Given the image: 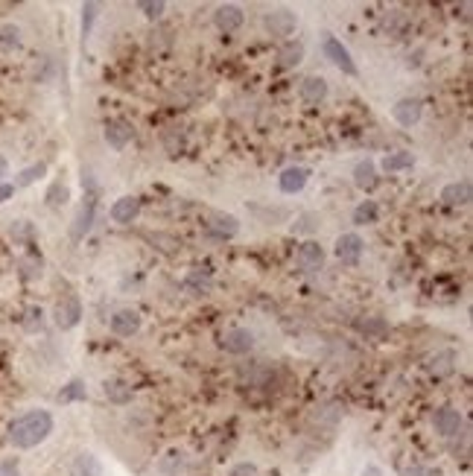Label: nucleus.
I'll use <instances>...</instances> for the list:
<instances>
[{
	"instance_id": "f257e3e1",
	"label": "nucleus",
	"mask_w": 473,
	"mask_h": 476,
	"mask_svg": "<svg viewBox=\"0 0 473 476\" xmlns=\"http://www.w3.org/2000/svg\"><path fill=\"white\" fill-rule=\"evenodd\" d=\"M53 432V415L47 409H29L9 424V441L18 450H33Z\"/></svg>"
},
{
	"instance_id": "f03ea898",
	"label": "nucleus",
	"mask_w": 473,
	"mask_h": 476,
	"mask_svg": "<svg viewBox=\"0 0 473 476\" xmlns=\"http://www.w3.org/2000/svg\"><path fill=\"white\" fill-rule=\"evenodd\" d=\"M82 319V301L76 295H65V298H59L56 307H53V322L59 330H71L76 328Z\"/></svg>"
},
{
	"instance_id": "7ed1b4c3",
	"label": "nucleus",
	"mask_w": 473,
	"mask_h": 476,
	"mask_svg": "<svg viewBox=\"0 0 473 476\" xmlns=\"http://www.w3.org/2000/svg\"><path fill=\"white\" fill-rule=\"evenodd\" d=\"M322 50H325V56L333 61V65H336L342 74L357 76V65H354V59H351L348 47H345V44H342L336 36H327V39H325V44H322Z\"/></svg>"
},
{
	"instance_id": "20e7f679",
	"label": "nucleus",
	"mask_w": 473,
	"mask_h": 476,
	"mask_svg": "<svg viewBox=\"0 0 473 476\" xmlns=\"http://www.w3.org/2000/svg\"><path fill=\"white\" fill-rule=\"evenodd\" d=\"M219 345H223L228 354L243 357V354H248L251 348H255V333H251L248 328H228L223 333V339H219Z\"/></svg>"
},
{
	"instance_id": "39448f33",
	"label": "nucleus",
	"mask_w": 473,
	"mask_h": 476,
	"mask_svg": "<svg viewBox=\"0 0 473 476\" xmlns=\"http://www.w3.org/2000/svg\"><path fill=\"white\" fill-rule=\"evenodd\" d=\"M295 24H298V18H295V12H290V9H275V12H269V15L263 18L266 33L275 36V39H287V36H293Z\"/></svg>"
},
{
	"instance_id": "423d86ee",
	"label": "nucleus",
	"mask_w": 473,
	"mask_h": 476,
	"mask_svg": "<svg viewBox=\"0 0 473 476\" xmlns=\"http://www.w3.org/2000/svg\"><path fill=\"white\" fill-rule=\"evenodd\" d=\"M108 328H111V333H114V336L129 339V336H135V333L141 330V313H138V310H132V307H123V310H117V313L111 315Z\"/></svg>"
},
{
	"instance_id": "0eeeda50",
	"label": "nucleus",
	"mask_w": 473,
	"mask_h": 476,
	"mask_svg": "<svg viewBox=\"0 0 473 476\" xmlns=\"http://www.w3.org/2000/svg\"><path fill=\"white\" fill-rule=\"evenodd\" d=\"M432 427L438 435H444V438H453L462 432L464 427V418H462V412L453 409V406H444V409H438L435 412V418H432Z\"/></svg>"
},
{
	"instance_id": "6e6552de",
	"label": "nucleus",
	"mask_w": 473,
	"mask_h": 476,
	"mask_svg": "<svg viewBox=\"0 0 473 476\" xmlns=\"http://www.w3.org/2000/svg\"><path fill=\"white\" fill-rule=\"evenodd\" d=\"M421 114H424V103L418 97H403L392 108V117L403 126V129H412V126L421 120Z\"/></svg>"
},
{
	"instance_id": "1a4fd4ad",
	"label": "nucleus",
	"mask_w": 473,
	"mask_h": 476,
	"mask_svg": "<svg viewBox=\"0 0 473 476\" xmlns=\"http://www.w3.org/2000/svg\"><path fill=\"white\" fill-rule=\"evenodd\" d=\"M307 181H310V170L307 167H287L280 176H278V187H280V193H287V196H293V193H301V190L307 187Z\"/></svg>"
},
{
	"instance_id": "9d476101",
	"label": "nucleus",
	"mask_w": 473,
	"mask_h": 476,
	"mask_svg": "<svg viewBox=\"0 0 473 476\" xmlns=\"http://www.w3.org/2000/svg\"><path fill=\"white\" fill-rule=\"evenodd\" d=\"M103 135H106V143L111 146V149H126L129 146V141H132V126L126 123V120H120V117H114V120H108L106 123V129H103Z\"/></svg>"
},
{
	"instance_id": "9b49d317",
	"label": "nucleus",
	"mask_w": 473,
	"mask_h": 476,
	"mask_svg": "<svg viewBox=\"0 0 473 476\" xmlns=\"http://www.w3.org/2000/svg\"><path fill=\"white\" fill-rule=\"evenodd\" d=\"M362 248H365V243H362V237L360 234H342L339 240H336V258L342 260V263H357L360 258H362Z\"/></svg>"
},
{
	"instance_id": "f8f14e48",
	"label": "nucleus",
	"mask_w": 473,
	"mask_h": 476,
	"mask_svg": "<svg viewBox=\"0 0 473 476\" xmlns=\"http://www.w3.org/2000/svg\"><path fill=\"white\" fill-rule=\"evenodd\" d=\"M243 21H245V15L237 4H223L213 12V24H216V29H223V33H234V29L243 26Z\"/></svg>"
},
{
	"instance_id": "ddd939ff",
	"label": "nucleus",
	"mask_w": 473,
	"mask_h": 476,
	"mask_svg": "<svg viewBox=\"0 0 473 476\" xmlns=\"http://www.w3.org/2000/svg\"><path fill=\"white\" fill-rule=\"evenodd\" d=\"M141 213V199L138 196H120L114 205H111V219L117 226H129L132 219H138Z\"/></svg>"
},
{
	"instance_id": "4468645a",
	"label": "nucleus",
	"mask_w": 473,
	"mask_h": 476,
	"mask_svg": "<svg viewBox=\"0 0 473 476\" xmlns=\"http://www.w3.org/2000/svg\"><path fill=\"white\" fill-rule=\"evenodd\" d=\"M298 93H301V100H304V103L319 106V103L327 100V79H322V76H307V79L301 82Z\"/></svg>"
},
{
	"instance_id": "2eb2a0df",
	"label": "nucleus",
	"mask_w": 473,
	"mask_h": 476,
	"mask_svg": "<svg viewBox=\"0 0 473 476\" xmlns=\"http://www.w3.org/2000/svg\"><path fill=\"white\" fill-rule=\"evenodd\" d=\"M298 266L304 269V272H315V269H322V263H325V248L319 245V243H312V240H307L301 248H298Z\"/></svg>"
},
{
	"instance_id": "dca6fc26",
	"label": "nucleus",
	"mask_w": 473,
	"mask_h": 476,
	"mask_svg": "<svg viewBox=\"0 0 473 476\" xmlns=\"http://www.w3.org/2000/svg\"><path fill=\"white\" fill-rule=\"evenodd\" d=\"M93 213H97V205H93V199H85V202L79 205L76 216H73V226H71V237H73V240H82V237L91 231Z\"/></svg>"
},
{
	"instance_id": "f3484780",
	"label": "nucleus",
	"mask_w": 473,
	"mask_h": 476,
	"mask_svg": "<svg viewBox=\"0 0 473 476\" xmlns=\"http://www.w3.org/2000/svg\"><path fill=\"white\" fill-rule=\"evenodd\" d=\"M427 371H429L432 377H450V374L456 371V351L444 348V351L427 357Z\"/></svg>"
},
{
	"instance_id": "a211bd4d",
	"label": "nucleus",
	"mask_w": 473,
	"mask_h": 476,
	"mask_svg": "<svg viewBox=\"0 0 473 476\" xmlns=\"http://www.w3.org/2000/svg\"><path fill=\"white\" fill-rule=\"evenodd\" d=\"M71 476H103V462L93 456V453L82 450L71 462Z\"/></svg>"
},
{
	"instance_id": "6ab92c4d",
	"label": "nucleus",
	"mask_w": 473,
	"mask_h": 476,
	"mask_svg": "<svg viewBox=\"0 0 473 476\" xmlns=\"http://www.w3.org/2000/svg\"><path fill=\"white\" fill-rule=\"evenodd\" d=\"M441 202L456 208L470 202V181H450L447 187H441Z\"/></svg>"
},
{
	"instance_id": "aec40b11",
	"label": "nucleus",
	"mask_w": 473,
	"mask_h": 476,
	"mask_svg": "<svg viewBox=\"0 0 473 476\" xmlns=\"http://www.w3.org/2000/svg\"><path fill=\"white\" fill-rule=\"evenodd\" d=\"M103 392H106V397L111 403H129L132 400V386L126 383V380H120V377H108L103 383Z\"/></svg>"
},
{
	"instance_id": "412c9836",
	"label": "nucleus",
	"mask_w": 473,
	"mask_h": 476,
	"mask_svg": "<svg viewBox=\"0 0 473 476\" xmlns=\"http://www.w3.org/2000/svg\"><path fill=\"white\" fill-rule=\"evenodd\" d=\"M210 228L219 237H237L240 234V222H237L234 213H213L210 216Z\"/></svg>"
},
{
	"instance_id": "4be33fe9",
	"label": "nucleus",
	"mask_w": 473,
	"mask_h": 476,
	"mask_svg": "<svg viewBox=\"0 0 473 476\" xmlns=\"http://www.w3.org/2000/svg\"><path fill=\"white\" fill-rule=\"evenodd\" d=\"M301 59H304V44L301 41H287L280 47V53H278V65L290 71V68L301 65Z\"/></svg>"
},
{
	"instance_id": "5701e85b",
	"label": "nucleus",
	"mask_w": 473,
	"mask_h": 476,
	"mask_svg": "<svg viewBox=\"0 0 473 476\" xmlns=\"http://www.w3.org/2000/svg\"><path fill=\"white\" fill-rule=\"evenodd\" d=\"M354 184L360 187V190H374V184H377V167H374V161H360L357 167H354Z\"/></svg>"
},
{
	"instance_id": "b1692460",
	"label": "nucleus",
	"mask_w": 473,
	"mask_h": 476,
	"mask_svg": "<svg viewBox=\"0 0 473 476\" xmlns=\"http://www.w3.org/2000/svg\"><path fill=\"white\" fill-rule=\"evenodd\" d=\"M380 167L386 173H400V170L415 167V158H412V152H389L383 161H380Z\"/></svg>"
},
{
	"instance_id": "393cba45",
	"label": "nucleus",
	"mask_w": 473,
	"mask_h": 476,
	"mask_svg": "<svg viewBox=\"0 0 473 476\" xmlns=\"http://www.w3.org/2000/svg\"><path fill=\"white\" fill-rule=\"evenodd\" d=\"M377 216H380V208H377V202H371V199H365V202H360L354 208V222H357V226H374Z\"/></svg>"
},
{
	"instance_id": "a878e982",
	"label": "nucleus",
	"mask_w": 473,
	"mask_h": 476,
	"mask_svg": "<svg viewBox=\"0 0 473 476\" xmlns=\"http://www.w3.org/2000/svg\"><path fill=\"white\" fill-rule=\"evenodd\" d=\"M88 397V389L82 380H71V383L59 392V403H73V400H85Z\"/></svg>"
},
{
	"instance_id": "bb28decb",
	"label": "nucleus",
	"mask_w": 473,
	"mask_h": 476,
	"mask_svg": "<svg viewBox=\"0 0 473 476\" xmlns=\"http://www.w3.org/2000/svg\"><path fill=\"white\" fill-rule=\"evenodd\" d=\"M240 377L245 380V383H251V386H266L269 380H272V374H269V368H263V365H251V368H243L240 371Z\"/></svg>"
},
{
	"instance_id": "cd10ccee",
	"label": "nucleus",
	"mask_w": 473,
	"mask_h": 476,
	"mask_svg": "<svg viewBox=\"0 0 473 476\" xmlns=\"http://www.w3.org/2000/svg\"><path fill=\"white\" fill-rule=\"evenodd\" d=\"M184 287H187V290H193V293H202V295H205V293L210 290V275H208V272H202V269H193L190 275L184 278Z\"/></svg>"
},
{
	"instance_id": "c85d7f7f",
	"label": "nucleus",
	"mask_w": 473,
	"mask_h": 476,
	"mask_svg": "<svg viewBox=\"0 0 473 476\" xmlns=\"http://www.w3.org/2000/svg\"><path fill=\"white\" fill-rule=\"evenodd\" d=\"M44 173H47V164H44V161H39V164H33V167H26V170H21V173H18L15 187H29V184H36Z\"/></svg>"
},
{
	"instance_id": "c756f323",
	"label": "nucleus",
	"mask_w": 473,
	"mask_h": 476,
	"mask_svg": "<svg viewBox=\"0 0 473 476\" xmlns=\"http://www.w3.org/2000/svg\"><path fill=\"white\" fill-rule=\"evenodd\" d=\"M21 29L15 24H0V47H18Z\"/></svg>"
},
{
	"instance_id": "7c9ffc66",
	"label": "nucleus",
	"mask_w": 473,
	"mask_h": 476,
	"mask_svg": "<svg viewBox=\"0 0 473 476\" xmlns=\"http://www.w3.org/2000/svg\"><path fill=\"white\" fill-rule=\"evenodd\" d=\"M315 421H327V424H336L342 418V409L336 403H325V406H315Z\"/></svg>"
},
{
	"instance_id": "2f4dec72",
	"label": "nucleus",
	"mask_w": 473,
	"mask_h": 476,
	"mask_svg": "<svg viewBox=\"0 0 473 476\" xmlns=\"http://www.w3.org/2000/svg\"><path fill=\"white\" fill-rule=\"evenodd\" d=\"M357 328L365 336H383V333H389V325L383 319H365V322H357Z\"/></svg>"
},
{
	"instance_id": "473e14b6",
	"label": "nucleus",
	"mask_w": 473,
	"mask_h": 476,
	"mask_svg": "<svg viewBox=\"0 0 473 476\" xmlns=\"http://www.w3.org/2000/svg\"><path fill=\"white\" fill-rule=\"evenodd\" d=\"M65 202H68V187L61 184V181H56V184L50 187V193H47V205H50V208H61Z\"/></svg>"
},
{
	"instance_id": "72a5a7b5",
	"label": "nucleus",
	"mask_w": 473,
	"mask_h": 476,
	"mask_svg": "<svg viewBox=\"0 0 473 476\" xmlns=\"http://www.w3.org/2000/svg\"><path fill=\"white\" fill-rule=\"evenodd\" d=\"M41 322H44L41 307H29L26 310V319H24V328L26 330H41Z\"/></svg>"
},
{
	"instance_id": "f704fd0d",
	"label": "nucleus",
	"mask_w": 473,
	"mask_h": 476,
	"mask_svg": "<svg viewBox=\"0 0 473 476\" xmlns=\"http://www.w3.org/2000/svg\"><path fill=\"white\" fill-rule=\"evenodd\" d=\"M93 18H97V4H85V6H82V36H85V39L91 36Z\"/></svg>"
},
{
	"instance_id": "c9c22d12",
	"label": "nucleus",
	"mask_w": 473,
	"mask_h": 476,
	"mask_svg": "<svg viewBox=\"0 0 473 476\" xmlns=\"http://www.w3.org/2000/svg\"><path fill=\"white\" fill-rule=\"evenodd\" d=\"M231 476H260L258 465H251V462H240L231 467Z\"/></svg>"
},
{
	"instance_id": "e433bc0d",
	"label": "nucleus",
	"mask_w": 473,
	"mask_h": 476,
	"mask_svg": "<svg viewBox=\"0 0 473 476\" xmlns=\"http://www.w3.org/2000/svg\"><path fill=\"white\" fill-rule=\"evenodd\" d=\"M0 476H21L18 459H0Z\"/></svg>"
},
{
	"instance_id": "4c0bfd02",
	"label": "nucleus",
	"mask_w": 473,
	"mask_h": 476,
	"mask_svg": "<svg viewBox=\"0 0 473 476\" xmlns=\"http://www.w3.org/2000/svg\"><path fill=\"white\" fill-rule=\"evenodd\" d=\"M141 9H143L146 18H161L164 9H167V4H161V0H158V4H141Z\"/></svg>"
},
{
	"instance_id": "58836bf2",
	"label": "nucleus",
	"mask_w": 473,
	"mask_h": 476,
	"mask_svg": "<svg viewBox=\"0 0 473 476\" xmlns=\"http://www.w3.org/2000/svg\"><path fill=\"white\" fill-rule=\"evenodd\" d=\"M400 476H435V470H432V467H421V465H415V467H403Z\"/></svg>"
},
{
	"instance_id": "ea45409f",
	"label": "nucleus",
	"mask_w": 473,
	"mask_h": 476,
	"mask_svg": "<svg viewBox=\"0 0 473 476\" xmlns=\"http://www.w3.org/2000/svg\"><path fill=\"white\" fill-rule=\"evenodd\" d=\"M12 237H33V226H29L26 219H21L18 226L12 228Z\"/></svg>"
},
{
	"instance_id": "a19ab883",
	"label": "nucleus",
	"mask_w": 473,
	"mask_h": 476,
	"mask_svg": "<svg viewBox=\"0 0 473 476\" xmlns=\"http://www.w3.org/2000/svg\"><path fill=\"white\" fill-rule=\"evenodd\" d=\"M12 193H15V184H0V205H4Z\"/></svg>"
},
{
	"instance_id": "79ce46f5",
	"label": "nucleus",
	"mask_w": 473,
	"mask_h": 476,
	"mask_svg": "<svg viewBox=\"0 0 473 476\" xmlns=\"http://www.w3.org/2000/svg\"><path fill=\"white\" fill-rule=\"evenodd\" d=\"M6 170H9V164H6V158H4V155H0V181H4V178H6Z\"/></svg>"
},
{
	"instance_id": "37998d69",
	"label": "nucleus",
	"mask_w": 473,
	"mask_h": 476,
	"mask_svg": "<svg viewBox=\"0 0 473 476\" xmlns=\"http://www.w3.org/2000/svg\"><path fill=\"white\" fill-rule=\"evenodd\" d=\"M362 476H380V467H374V465H371V467L362 470Z\"/></svg>"
}]
</instances>
